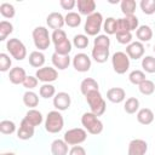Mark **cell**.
Masks as SVG:
<instances>
[{"mask_svg": "<svg viewBox=\"0 0 155 155\" xmlns=\"http://www.w3.org/2000/svg\"><path fill=\"white\" fill-rule=\"evenodd\" d=\"M13 31V25L8 21L0 22V41H5L6 38Z\"/></svg>", "mask_w": 155, "mask_h": 155, "instance_id": "obj_35", "label": "cell"}, {"mask_svg": "<svg viewBox=\"0 0 155 155\" xmlns=\"http://www.w3.org/2000/svg\"><path fill=\"white\" fill-rule=\"evenodd\" d=\"M76 6H78V11L80 15L90 16V15L96 12L94 11L96 10V2L93 0H78Z\"/></svg>", "mask_w": 155, "mask_h": 155, "instance_id": "obj_18", "label": "cell"}, {"mask_svg": "<svg viewBox=\"0 0 155 155\" xmlns=\"http://www.w3.org/2000/svg\"><path fill=\"white\" fill-rule=\"evenodd\" d=\"M64 126V119L58 110H52L46 115L45 130L48 133H58Z\"/></svg>", "mask_w": 155, "mask_h": 155, "instance_id": "obj_4", "label": "cell"}, {"mask_svg": "<svg viewBox=\"0 0 155 155\" xmlns=\"http://www.w3.org/2000/svg\"><path fill=\"white\" fill-rule=\"evenodd\" d=\"M39 94H40L42 98H45V99L51 98V97H54V96H56V88H54V86L51 85V84H44V85L40 87V90H39Z\"/></svg>", "mask_w": 155, "mask_h": 155, "instance_id": "obj_38", "label": "cell"}, {"mask_svg": "<svg viewBox=\"0 0 155 155\" xmlns=\"http://www.w3.org/2000/svg\"><path fill=\"white\" fill-rule=\"evenodd\" d=\"M120 7H121V12L125 16H132L134 15L137 4L134 0H122L120 2Z\"/></svg>", "mask_w": 155, "mask_h": 155, "instance_id": "obj_31", "label": "cell"}, {"mask_svg": "<svg viewBox=\"0 0 155 155\" xmlns=\"http://www.w3.org/2000/svg\"><path fill=\"white\" fill-rule=\"evenodd\" d=\"M81 124L84 126V128L91 133V134H99L103 131V122L98 119L97 115H94L91 111L84 113L81 116Z\"/></svg>", "mask_w": 155, "mask_h": 155, "instance_id": "obj_1", "label": "cell"}, {"mask_svg": "<svg viewBox=\"0 0 155 155\" xmlns=\"http://www.w3.org/2000/svg\"><path fill=\"white\" fill-rule=\"evenodd\" d=\"M46 23L51 29L58 30V29H62V27L65 24V21H64V17L62 16V13L51 12L46 18Z\"/></svg>", "mask_w": 155, "mask_h": 155, "instance_id": "obj_16", "label": "cell"}, {"mask_svg": "<svg viewBox=\"0 0 155 155\" xmlns=\"http://www.w3.org/2000/svg\"><path fill=\"white\" fill-rule=\"evenodd\" d=\"M103 16L101 12H94L90 16H87L84 25V30L90 36H97L101 29L103 28Z\"/></svg>", "mask_w": 155, "mask_h": 155, "instance_id": "obj_3", "label": "cell"}, {"mask_svg": "<svg viewBox=\"0 0 155 155\" xmlns=\"http://www.w3.org/2000/svg\"><path fill=\"white\" fill-rule=\"evenodd\" d=\"M6 48L16 61H23L27 57V48L24 44L17 38L8 39L6 42Z\"/></svg>", "mask_w": 155, "mask_h": 155, "instance_id": "obj_6", "label": "cell"}, {"mask_svg": "<svg viewBox=\"0 0 155 155\" xmlns=\"http://www.w3.org/2000/svg\"><path fill=\"white\" fill-rule=\"evenodd\" d=\"M91 54H92V58L97 63H104L109 58V48H103V47H96V46H93Z\"/></svg>", "mask_w": 155, "mask_h": 155, "instance_id": "obj_26", "label": "cell"}, {"mask_svg": "<svg viewBox=\"0 0 155 155\" xmlns=\"http://www.w3.org/2000/svg\"><path fill=\"white\" fill-rule=\"evenodd\" d=\"M137 121L142 125H150L154 121V113L149 108H142L137 111Z\"/></svg>", "mask_w": 155, "mask_h": 155, "instance_id": "obj_22", "label": "cell"}, {"mask_svg": "<svg viewBox=\"0 0 155 155\" xmlns=\"http://www.w3.org/2000/svg\"><path fill=\"white\" fill-rule=\"evenodd\" d=\"M35 76L38 78L39 81H41L44 84H51L57 80L58 71L56 68H52V67H42L36 70Z\"/></svg>", "mask_w": 155, "mask_h": 155, "instance_id": "obj_10", "label": "cell"}, {"mask_svg": "<svg viewBox=\"0 0 155 155\" xmlns=\"http://www.w3.org/2000/svg\"><path fill=\"white\" fill-rule=\"evenodd\" d=\"M16 131V125L11 120H2L0 122V132L2 134H12Z\"/></svg>", "mask_w": 155, "mask_h": 155, "instance_id": "obj_41", "label": "cell"}, {"mask_svg": "<svg viewBox=\"0 0 155 155\" xmlns=\"http://www.w3.org/2000/svg\"><path fill=\"white\" fill-rule=\"evenodd\" d=\"M142 68L145 73L154 74L155 73V57L153 56H145L142 59Z\"/></svg>", "mask_w": 155, "mask_h": 155, "instance_id": "obj_34", "label": "cell"}, {"mask_svg": "<svg viewBox=\"0 0 155 155\" xmlns=\"http://www.w3.org/2000/svg\"><path fill=\"white\" fill-rule=\"evenodd\" d=\"M11 64H12V61H11L10 56L6 54V53H4V52L0 53V70L2 73L7 71V70H11L10 69L11 68Z\"/></svg>", "mask_w": 155, "mask_h": 155, "instance_id": "obj_45", "label": "cell"}, {"mask_svg": "<svg viewBox=\"0 0 155 155\" xmlns=\"http://www.w3.org/2000/svg\"><path fill=\"white\" fill-rule=\"evenodd\" d=\"M140 10L145 15H153L155 13V0H142L140 4Z\"/></svg>", "mask_w": 155, "mask_h": 155, "instance_id": "obj_43", "label": "cell"}, {"mask_svg": "<svg viewBox=\"0 0 155 155\" xmlns=\"http://www.w3.org/2000/svg\"><path fill=\"white\" fill-rule=\"evenodd\" d=\"M0 13L5 18H13L16 15V10L12 4L10 2H2L0 5Z\"/></svg>", "mask_w": 155, "mask_h": 155, "instance_id": "obj_37", "label": "cell"}, {"mask_svg": "<svg viewBox=\"0 0 155 155\" xmlns=\"http://www.w3.org/2000/svg\"><path fill=\"white\" fill-rule=\"evenodd\" d=\"M45 54L41 51H33L29 54V64L34 68H42L45 64Z\"/></svg>", "mask_w": 155, "mask_h": 155, "instance_id": "obj_27", "label": "cell"}, {"mask_svg": "<svg viewBox=\"0 0 155 155\" xmlns=\"http://www.w3.org/2000/svg\"><path fill=\"white\" fill-rule=\"evenodd\" d=\"M51 153L52 155H68V144L64 142V139H54L51 143Z\"/></svg>", "mask_w": 155, "mask_h": 155, "instance_id": "obj_23", "label": "cell"}, {"mask_svg": "<svg viewBox=\"0 0 155 155\" xmlns=\"http://www.w3.org/2000/svg\"><path fill=\"white\" fill-rule=\"evenodd\" d=\"M124 109L127 114H134L139 110V101L136 97H130L126 99Z\"/></svg>", "mask_w": 155, "mask_h": 155, "instance_id": "obj_32", "label": "cell"}, {"mask_svg": "<svg viewBox=\"0 0 155 155\" xmlns=\"http://www.w3.org/2000/svg\"><path fill=\"white\" fill-rule=\"evenodd\" d=\"M126 98V92L121 87H111L107 91V99L111 103H121Z\"/></svg>", "mask_w": 155, "mask_h": 155, "instance_id": "obj_17", "label": "cell"}, {"mask_svg": "<svg viewBox=\"0 0 155 155\" xmlns=\"http://www.w3.org/2000/svg\"><path fill=\"white\" fill-rule=\"evenodd\" d=\"M65 24L70 28H76L81 24V16L78 12H68L64 17Z\"/></svg>", "mask_w": 155, "mask_h": 155, "instance_id": "obj_30", "label": "cell"}, {"mask_svg": "<svg viewBox=\"0 0 155 155\" xmlns=\"http://www.w3.org/2000/svg\"><path fill=\"white\" fill-rule=\"evenodd\" d=\"M139 92L144 96H151L154 92H155V84L151 81V80H144L139 86Z\"/></svg>", "mask_w": 155, "mask_h": 155, "instance_id": "obj_36", "label": "cell"}, {"mask_svg": "<svg viewBox=\"0 0 155 155\" xmlns=\"http://www.w3.org/2000/svg\"><path fill=\"white\" fill-rule=\"evenodd\" d=\"M33 41L36 48H39V51H44L46 48H48L50 44H51V36L48 34V29L45 27H36L34 28L33 33Z\"/></svg>", "mask_w": 155, "mask_h": 155, "instance_id": "obj_5", "label": "cell"}, {"mask_svg": "<svg viewBox=\"0 0 155 155\" xmlns=\"http://www.w3.org/2000/svg\"><path fill=\"white\" fill-rule=\"evenodd\" d=\"M34 132H35V127L31 126L25 119H23L19 124V128L17 131V137L22 140H27L34 136Z\"/></svg>", "mask_w": 155, "mask_h": 155, "instance_id": "obj_15", "label": "cell"}, {"mask_svg": "<svg viewBox=\"0 0 155 155\" xmlns=\"http://www.w3.org/2000/svg\"><path fill=\"white\" fill-rule=\"evenodd\" d=\"M103 30L107 35H114L117 31V19L114 17H108L103 23Z\"/></svg>", "mask_w": 155, "mask_h": 155, "instance_id": "obj_29", "label": "cell"}, {"mask_svg": "<svg viewBox=\"0 0 155 155\" xmlns=\"http://www.w3.org/2000/svg\"><path fill=\"white\" fill-rule=\"evenodd\" d=\"M27 78V74H25V70L21 67H15L10 70L8 73V79L13 84V85H19V84H23V81L25 80Z\"/></svg>", "mask_w": 155, "mask_h": 155, "instance_id": "obj_19", "label": "cell"}, {"mask_svg": "<svg viewBox=\"0 0 155 155\" xmlns=\"http://www.w3.org/2000/svg\"><path fill=\"white\" fill-rule=\"evenodd\" d=\"M87 138V132L85 128H80V127H76V128H70L68 130L64 136H63V139L64 142L68 144V145H79L81 143H84Z\"/></svg>", "mask_w": 155, "mask_h": 155, "instance_id": "obj_8", "label": "cell"}, {"mask_svg": "<svg viewBox=\"0 0 155 155\" xmlns=\"http://www.w3.org/2000/svg\"><path fill=\"white\" fill-rule=\"evenodd\" d=\"M115 35H116V40L119 44L130 45L132 42V33L130 31H117Z\"/></svg>", "mask_w": 155, "mask_h": 155, "instance_id": "obj_44", "label": "cell"}, {"mask_svg": "<svg viewBox=\"0 0 155 155\" xmlns=\"http://www.w3.org/2000/svg\"><path fill=\"white\" fill-rule=\"evenodd\" d=\"M51 61H52L53 67L58 70H64L70 64V57L69 56H62V54H58L56 52L52 54Z\"/></svg>", "mask_w": 155, "mask_h": 155, "instance_id": "obj_21", "label": "cell"}, {"mask_svg": "<svg viewBox=\"0 0 155 155\" xmlns=\"http://www.w3.org/2000/svg\"><path fill=\"white\" fill-rule=\"evenodd\" d=\"M68 38H67V34H65V31L63 30V29H58V30H53V33H52V35H51V40H52V42L54 44V45H57V44H59V42H62V41H64V40H67Z\"/></svg>", "mask_w": 155, "mask_h": 155, "instance_id": "obj_46", "label": "cell"}, {"mask_svg": "<svg viewBox=\"0 0 155 155\" xmlns=\"http://www.w3.org/2000/svg\"><path fill=\"white\" fill-rule=\"evenodd\" d=\"M38 84H39V80H38V78L36 76H31V75H27V78H25V80L23 81V86L28 90V91H30V90H33V88H35L36 86H38Z\"/></svg>", "mask_w": 155, "mask_h": 155, "instance_id": "obj_47", "label": "cell"}, {"mask_svg": "<svg viewBox=\"0 0 155 155\" xmlns=\"http://www.w3.org/2000/svg\"><path fill=\"white\" fill-rule=\"evenodd\" d=\"M88 38L87 35L85 34H78L73 38V45L76 47V48H86L88 46Z\"/></svg>", "mask_w": 155, "mask_h": 155, "instance_id": "obj_40", "label": "cell"}, {"mask_svg": "<svg viewBox=\"0 0 155 155\" xmlns=\"http://www.w3.org/2000/svg\"><path fill=\"white\" fill-rule=\"evenodd\" d=\"M111 65L116 74H125L130 69V58L126 52H115L111 57Z\"/></svg>", "mask_w": 155, "mask_h": 155, "instance_id": "obj_7", "label": "cell"}, {"mask_svg": "<svg viewBox=\"0 0 155 155\" xmlns=\"http://www.w3.org/2000/svg\"><path fill=\"white\" fill-rule=\"evenodd\" d=\"M85 97H86V102L91 109V113H93L97 116H101L105 113L107 104H105V101L102 97L99 91H93Z\"/></svg>", "mask_w": 155, "mask_h": 155, "instance_id": "obj_2", "label": "cell"}, {"mask_svg": "<svg viewBox=\"0 0 155 155\" xmlns=\"http://www.w3.org/2000/svg\"><path fill=\"white\" fill-rule=\"evenodd\" d=\"M69 155H86V150L81 145H74L69 150Z\"/></svg>", "mask_w": 155, "mask_h": 155, "instance_id": "obj_49", "label": "cell"}, {"mask_svg": "<svg viewBox=\"0 0 155 155\" xmlns=\"http://www.w3.org/2000/svg\"><path fill=\"white\" fill-rule=\"evenodd\" d=\"M91 58L86 53H76L73 58V67L76 71L80 73H86L91 68Z\"/></svg>", "mask_w": 155, "mask_h": 155, "instance_id": "obj_11", "label": "cell"}, {"mask_svg": "<svg viewBox=\"0 0 155 155\" xmlns=\"http://www.w3.org/2000/svg\"><path fill=\"white\" fill-rule=\"evenodd\" d=\"M93 45L96 47H103V48H109L110 46V39L107 34H101L97 35L96 39L93 40Z\"/></svg>", "mask_w": 155, "mask_h": 155, "instance_id": "obj_42", "label": "cell"}, {"mask_svg": "<svg viewBox=\"0 0 155 155\" xmlns=\"http://www.w3.org/2000/svg\"><path fill=\"white\" fill-rule=\"evenodd\" d=\"M71 98L67 92H58L53 97V107L58 111H64L70 107Z\"/></svg>", "mask_w": 155, "mask_h": 155, "instance_id": "obj_13", "label": "cell"}, {"mask_svg": "<svg viewBox=\"0 0 155 155\" xmlns=\"http://www.w3.org/2000/svg\"><path fill=\"white\" fill-rule=\"evenodd\" d=\"M80 91L84 96H87L88 93H91L93 91H99L98 82L92 78H86L80 84Z\"/></svg>", "mask_w": 155, "mask_h": 155, "instance_id": "obj_20", "label": "cell"}, {"mask_svg": "<svg viewBox=\"0 0 155 155\" xmlns=\"http://www.w3.org/2000/svg\"><path fill=\"white\" fill-rule=\"evenodd\" d=\"M136 36L140 42H148L153 38V30L149 25H145V24L139 25L138 29L136 30Z\"/></svg>", "mask_w": 155, "mask_h": 155, "instance_id": "obj_25", "label": "cell"}, {"mask_svg": "<svg viewBox=\"0 0 155 155\" xmlns=\"http://www.w3.org/2000/svg\"><path fill=\"white\" fill-rule=\"evenodd\" d=\"M139 27V22L136 15L125 16L124 18H117V31H133ZM116 31V33H117Z\"/></svg>", "mask_w": 155, "mask_h": 155, "instance_id": "obj_9", "label": "cell"}, {"mask_svg": "<svg viewBox=\"0 0 155 155\" xmlns=\"http://www.w3.org/2000/svg\"><path fill=\"white\" fill-rule=\"evenodd\" d=\"M144 45L140 41H133L126 46V54L130 59H139L144 56Z\"/></svg>", "mask_w": 155, "mask_h": 155, "instance_id": "obj_14", "label": "cell"}, {"mask_svg": "<svg viewBox=\"0 0 155 155\" xmlns=\"http://www.w3.org/2000/svg\"><path fill=\"white\" fill-rule=\"evenodd\" d=\"M23 103L24 105H27L28 108L30 109H34L35 107H38L39 104V97L35 92L33 91H27L24 94H23Z\"/></svg>", "mask_w": 155, "mask_h": 155, "instance_id": "obj_28", "label": "cell"}, {"mask_svg": "<svg viewBox=\"0 0 155 155\" xmlns=\"http://www.w3.org/2000/svg\"><path fill=\"white\" fill-rule=\"evenodd\" d=\"M154 52H155V45H154Z\"/></svg>", "mask_w": 155, "mask_h": 155, "instance_id": "obj_51", "label": "cell"}, {"mask_svg": "<svg viewBox=\"0 0 155 155\" xmlns=\"http://www.w3.org/2000/svg\"><path fill=\"white\" fill-rule=\"evenodd\" d=\"M128 80H130V82L131 84H133V85H140L144 80H147L145 79V74H144V71H142V70H133V71H131L130 73V75H128Z\"/></svg>", "mask_w": 155, "mask_h": 155, "instance_id": "obj_39", "label": "cell"}, {"mask_svg": "<svg viewBox=\"0 0 155 155\" xmlns=\"http://www.w3.org/2000/svg\"><path fill=\"white\" fill-rule=\"evenodd\" d=\"M71 51V42L67 39L57 45H54V52L58 53V54H62V56H69Z\"/></svg>", "mask_w": 155, "mask_h": 155, "instance_id": "obj_33", "label": "cell"}, {"mask_svg": "<svg viewBox=\"0 0 155 155\" xmlns=\"http://www.w3.org/2000/svg\"><path fill=\"white\" fill-rule=\"evenodd\" d=\"M59 5L63 10H73L74 6H76V1L75 0H61Z\"/></svg>", "mask_w": 155, "mask_h": 155, "instance_id": "obj_48", "label": "cell"}, {"mask_svg": "<svg viewBox=\"0 0 155 155\" xmlns=\"http://www.w3.org/2000/svg\"><path fill=\"white\" fill-rule=\"evenodd\" d=\"M1 155H16L15 153H2Z\"/></svg>", "mask_w": 155, "mask_h": 155, "instance_id": "obj_50", "label": "cell"}, {"mask_svg": "<svg viewBox=\"0 0 155 155\" xmlns=\"http://www.w3.org/2000/svg\"><path fill=\"white\" fill-rule=\"evenodd\" d=\"M23 119H25V120H27L31 126H34V127L39 126V125L44 121L42 114H41L39 110H36V109H29Z\"/></svg>", "mask_w": 155, "mask_h": 155, "instance_id": "obj_24", "label": "cell"}, {"mask_svg": "<svg viewBox=\"0 0 155 155\" xmlns=\"http://www.w3.org/2000/svg\"><path fill=\"white\" fill-rule=\"evenodd\" d=\"M148 151V144L144 139H132L128 143L127 155H145Z\"/></svg>", "mask_w": 155, "mask_h": 155, "instance_id": "obj_12", "label": "cell"}]
</instances>
